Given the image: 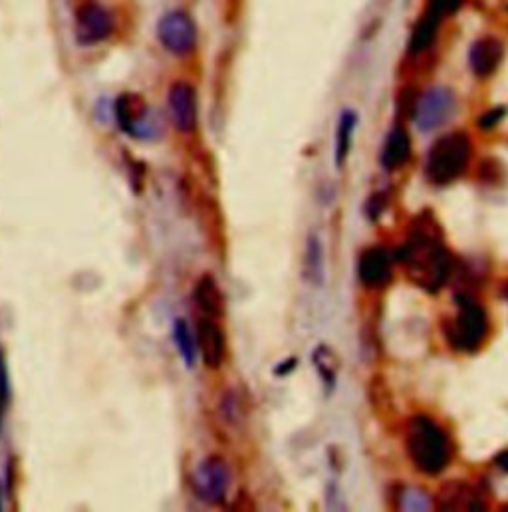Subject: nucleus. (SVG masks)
Listing matches in <instances>:
<instances>
[{"label": "nucleus", "instance_id": "11", "mask_svg": "<svg viewBox=\"0 0 508 512\" xmlns=\"http://www.w3.org/2000/svg\"><path fill=\"white\" fill-rule=\"evenodd\" d=\"M197 348L203 364L209 370H219L227 356V338L223 328L213 318H201L197 324Z\"/></svg>", "mask_w": 508, "mask_h": 512}, {"label": "nucleus", "instance_id": "9", "mask_svg": "<svg viewBox=\"0 0 508 512\" xmlns=\"http://www.w3.org/2000/svg\"><path fill=\"white\" fill-rule=\"evenodd\" d=\"M169 120L179 133H193L199 124L197 92L187 82H175L167 92Z\"/></svg>", "mask_w": 508, "mask_h": 512}, {"label": "nucleus", "instance_id": "26", "mask_svg": "<svg viewBox=\"0 0 508 512\" xmlns=\"http://www.w3.org/2000/svg\"><path fill=\"white\" fill-rule=\"evenodd\" d=\"M296 364H298V360H296V358H290V360L278 364V368L274 370V374H276V376H286V374H290L292 370H296Z\"/></svg>", "mask_w": 508, "mask_h": 512}, {"label": "nucleus", "instance_id": "3", "mask_svg": "<svg viewBox=\"0 0 508 512\" xmlns=\"http://www.w3.org/2000/svg\"><path fill=\"white\" fill-rule=\"evenodd\" d=\"M471 159V139L463 131L449 133L437 139L425 163V175L435 185H447L461 177Z\"/></svg>", "mask_w": 508, "mask_h": 512}, {"label": "nucleus", "instance_id": "6", "mask_svg": "<svg viewBox=\"0 0 508 512\" xmlns=\"http://www.w3.org/2000/svg\"><path fill=\"white\" fill-rule=\"evenodd\" d=\"M157 40L169 54L183 58L195 52L199 30L195 20L185 10H169L157 22Z\"/></svg>", "mask_w": 508, "mask_h": 512}, {"label": "nucleus", "instance_id": "24", "mask_svg": "<svg viewBox=\"0 0 508 512\" xmlns=\"http://www.w3.org/2000/svg\"><path fill=\"white\" fill-rule=\"evenodd\" d=\"M383 209H385V197H381V195H374V197L368 201V207H366L368 217H370L372 221H376V219L380 217L381 213H383Z\"/></svg>", "mask_w": 508, "mask_h": 512}, {"label": "nucleus", "instance_id": "20", "mask_svg": "<svg viewBox=\"0 0 508 512\" xmlns=\"http://www.w3.org/2000/svg\"><path fill=\"white\" fill-rule=\"evenodd\" d=\"M312 362H314V366H316L318 376L322 378V382L326 385V391L330 393V391L336 387V372H338L334 354L330 352V348L318 346V348L314 350V354H312Z\"/></svg>", "mask_w": 508, "mask_h": 512}, {"label": "nucleus", "instance_id": "23", "mask_svg": "<svg viewBox=\"0 0 508 512\" xmlns=\"http://www.w3.org/2000/svg\"><path fill=\"white\" fill-rule=\"evenodd\" d=\"M409 503H403V511H427V499L419 495V491H409Z\"/></svg>", "mask_w": 508, "mask_h": 512}, {"label": "nucleus", "instance_id": "18", "mask_svg": "<svg viewBox=\"0 0 508 512\" xmlns=\"http://www.w3.org/2000/svg\"><path fill=\"white\" fill-rule=\"evenodd\" d=\"M358 124V118L354 112L346 110L340 116L338 122V131H336V165L342 169L346 165V159L350 155L352 149V137H354V129Z\"/></svg>", "mask_w": 508, "mask_h": 512}, {"label": "nucleus", "instance_id": "8", "mask_svg": "<svg viewBox=\"0 0 508 512\" xmlns=\"http://www.w3.org/2000/svg\"><path fill=\"white\" fill-rule=\"evenodd\" d=\"M114 32V16L100 2H84L74 18V40L78 46L90 48L108 40Z\"/></svg>", "mask_w": 508, "mask_h": 512}, {"label": "nucleus", "instance_id": "22", "mask_svg": "<svg viewBox=\"0 0 508 512\" xmlns=\"http://www.w3.org/2000/svg\"><path fill=\"white\" fill-rule=\"evenodd\" d=\"M6 397H8V374L0 356V429H2V417H4V407H6Z\"/></svg>", "mask_w": 508, "mask_h": 512}, {"label": "nucleus", "instance_id": "21", "mask_svg": "<svg viewBox=\"0 0 508 512\" xmlns=\"http://www.w3.org/2000/svg\"><path fill=\"white\" fill-rule=\"evenodd\" d=\"M461 2H463V0H431L429 10L441 18L443 14L455 12V10L461 6Z\"/></svg>", "mask_w": 508, "mask_h": 512}, {"label": "nucleus", "instance_id": "4", "mask_svg": "<svg viewBox=\"0 0 508 512\" xmlns=\"http://www.w3.org/2000/svg\"><path fill=\"white\" fill-rule=\"evenodd\" d=\"M457 316L447 324V338L459 352H475L487 338L489 320L485 308L473 298L457 296Z\"/></svg>", "mask_w": 508, "mask_h": 512}, {"label": "nucleus", "instance_id": "25", "mask_svg": "<svg viewBox=\"0 0 508 512\" xmlns=\"http://www.w3.org/2000/svg\"><path fill=\"white\" fill-rule=\"evenodd\" d=\"M503 116H505V110H491V112H487V114L479 120V126L483 129H493L503 120Z\"/></svg>", "mask_w": 508, "mask_h": 512}, {"label": "nucleus", "instance_id": "27", "mask_svg": "<svg viewBox=\"0 0 508 512\" xmlns=\"http://www.w3.org/2000/svg\"><path fill=\"white\" fill-rule=\"evenodd\" d=\"M0 511H2V489H0Z\"/></svg>", "mask_w": 508, "mask_h": 512}, {"label": "nucleus", "instance_id": "17", "mask_svg": "<svg viewBox=\"0 0 508 512\" xmlns=\"http://www.w3.org/2000/svg\"><path fill=\"white\" fill-rule=\"evenodd\" d=\"M173 340H175V346L179 350V356H181L183 364L189 370H193L195 362H197V338H193L187 320L175 318V322H173Z\"/></svg>", "mask_w": 508, "mask_h": 512}, {"label": "nucleus", "instance_id": "1", "mask_svg": "<svg viewBox=\"0 0 508 512\" xmlns=\"http://www.w3.org/2000/svg\"><path fill=\"white\" fill-rule=\"evenodd\" d=\"M397 258L407 264L409 278L431 294L445 286L453 270V258L443 243L441 229L429 215L413 221Z\"/></svg>", "mask_w": 508, "mask_h": 512}, {"label": "nucleus", "instance_id": "28", "mask_svg": "<svg viewBox=\"0 0 508 512\" xmlns=\"http://www.w3.org/2000/svg\"><path fill=\"white\" fill-rule=\"evenodd\" d=\"M505 294H507V298H508V284H507V288H505Z\"/></svg>", "mask_w": 508, "mask_h": 512}, {"label": "nucleus", "instance_id": "5", "mask_svg": "<svg viewBox=\"0 0 508 512\" xmlns=\"http://www.w3.org/2000/svg\"><path fill=\"white\" fill-rule=\"evenodd\" d=\"M233 483V471L223 457L211 455L195 465L191 473L193 495L211 507L223 505Z\"/></svg>", "mask_w": 508, "mask_h": 512}, {"label": "nucleus", "instance_id": "16", "mask_svg": "<svg viewBox=\"0 0 508 512\" xmlns=\"http://www.w3.org/2000/svg\"><path fill=\"white\" fill-rule=\"evenodd\" d=\"M304 276L310 284L322 286L324 284V249L318 235H308L306 241V255H304Z\"/></svg>", "mask_w": 508, "mask_h": 512}, {"label": "nucleus", "instance_id": "14", "mask_svg": "<svg viewBox=\"0 0 508 512\" xmlns=\"http://www.w3.org/2000/svg\"><path fill=\"white\" fill-rule=\"evenodd\" d=\"M503 60V46L499 40L495 38H481L479 42L473 44L471 48V68L479 78H487L491 76L499 64Z\"/></svg>", "mask_w": 508, "mask_h": 512}, {"label": "nucleus", "instance_id": "19", "mask_svg": "<svg viewBox=\"0 0 508 512\" xmlns=\"http://www.w3.org/2000/svg\"><path fill=\"white\" fill-rule=\"evenodd\" d=\"M437 26H439V16L433 14L431 10H427V14L417 22V26H415V30H413V34H411L409 52H411V54L423 52V50L435 40Z\"/></svg>", "mask_w": 508, "mask_h": 512}, {"label": "nucleus", "instance_id": "12", "mask_svg": "<svg viewBox=\"0 0 508 512\" xmlns=\"http://www.w3.org/2000/svg\"><path fill=\"white\" fill-rule=\"evenodd\" d=\"M193 302L209 318H221L225 314V294L219 282L209 274L201 276L195 282Z\"/></svg>", "mask_w": 508, "mask_h": 512}, {"label": "nucleus", "instance_id": "15", "mask_svg": "<svg viewBox=\"0 0 508 512\" xmlns=\"http://www.w3.org/2000/svg\"><path fill=\"white\" fill-rule=\"evenodd\" d=\"M411 155V139L403 128H393L385 137L383 149H381V165L387 171H393L401 167Z\"/></svg>", "mask_w": 508, "mask_h": 512}, {"label": "nucleus", "instance_id": "13", "mask_svg": "<svg viewBox=\"0 0 508 512\" xmlns=\"http://www.w3.org/2000/svg\"><path fill=\"white\" fill-rule=\"evenodd\" d=\"M358 274L364 286L376 288V286L387 284L391 278L389 256L381 249H368L364 255L360 256Z\"/></svg>", "mask_w": 508, "mask_h": 512}, {"label": "nucleus", "instance_id": "7", "mask_svg": "<svg viewBox=\"0 0 508 512\" xmlns=\"http://www.w3.org/2000/svg\"><path fill=\"white\" fill-rule=\"evenodd\" d=\"M114 116L120 129L133 139H155L161 133L153 108L139 94H122L116 100Z\"/></svg>", "mask_w": 508, "mask_h": 512}, {"label": "nucleus", "instance_id": "10", "mask_svg": "<svg viewBox=\"0 0 508 512\" xmlns=\"http://www.w3.org/2000/svg\"><path fill=\"white\" fill-rule=\"evenodd\" d=\"M455 94L447 88L429 90L417 104L415 122L421 131H431L449 122L455 112Z\"/></svg>", "mask_w": 508, "mask_h": 512}, {"label": "nucleus", "instance_id": "2", "mask_svg": "<svg viewBox=\"0 0 508 512\" xmlns=\"http://www.w3.org/2000/svg\"><path fill=\"white\" fill-rule=\"evenodd\" d=\"M405 449L413 467L427 477L441 475L453 459V445L447 433L425 415H417L409 421Z\"/></svg>", "mask_w": 508, "mask_h": 512}]
</instances>
